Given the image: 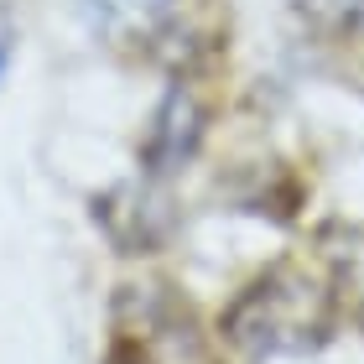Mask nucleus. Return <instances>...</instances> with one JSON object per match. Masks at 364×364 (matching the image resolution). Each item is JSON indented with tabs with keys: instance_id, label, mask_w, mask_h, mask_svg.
Returning a JSON list of instances; mask_svg holds the SVG:
<instances>
[{
	"instance_id": "obj_3",
	"label": "nucleus",
	"mask_w": 364,
	"mask_h": 364,
	"mask_svg": "<svg viewBox=\"0 0 364 364\" xmlns=\"http://www.w3.org/2000/svg\"><path fill=\"white\" fill-rule=\"evenodd\" d=\"M203 130H208V109L198 99L193 84H177L161 94V105L146 125V141H141V167L146 177H172L182 161H193V151L203 146Z\"/></svg>"
},
{
	"instance_id": "obj_2",
	"label": "nucleus",
	"mask_w": 364,
	"mask_h": 364,
	"mask_svg": "<svg viewBox=\"0 0 364 364\" xmlns=\"http://www.w3.org/2000/svg\"><path fill=\"white\" fill-rule=\"evenodd\" d=\"M161 177H141V182H120L94 203V219L105 224V235L120 245L125 255H151L161 240L172 235V203L156 188Z\"/></svg>"
},
{
	"instance_id": "obj_7",
	"label": "nucleus",
	"mask_w": 364,
	"mask_h": 364,
	"mask_svg": "<svg viewBox=\"0 0 364 364\" xmlns=\"http://www.w3.org/2000/svg\"><path fill=\"white\" fill-rule=\"evenodd\" d=\"M6 63H11V37H0V78H6Z\"/></svg>"
},
{
	"instance_id": "obj_6",
	"label": "nucleus",
	"mask_w": 364,
	"mask_h": 364,
	"mask_svg": "<svg viewBox=\"0 0 364 364\" xmlns=\"http://www.w3.org/2000/svg\"><path fill=\"white\" fill-rule=\"evenodd\" d=\"M333 276H338V291L349 296L364 318V229H349L343 245L333 250Z\"/></svg>"
},
{
	"instance_id": "obj_1",
	"label": "nucleus",
	"mask_w": 364,
	"mask_h": 364,
	"mask_svg": "<svg viewBox=\"0 0 364 364\" xmlns=\"http://www.w3.org/2000/svg\"><path fill=\"white\" fill-rule=\"evenodd\" d=\"M333 328V291L296 266H276L255 276L224 312L229 343L250 354H302L318 349Z\"/></svg>"
},
{
	"instance_id": "obj_4",
	"label": "nucleus",
	"mask_w": 364,
	"mask_h": 364,
	"mask_svg": "<svg viewBox=\"0 0 364 364\" xmlns=\"http://www.w3.org/2000/svg\"><path fill=\"white\" fill-rule=\"evenodd\" d=\"M94 31H105L109 42H141L156 47L167 42L182 21V0H84Z\"/></svg>"
},
{
	"instance_id": "obj_5",
	"label": "nucleus",
	"mask_w": 364,
	"mask_h": 364,
	"mask_svg": "<svg viewBox=\"0 0 364 364\" xmlns=\"http://www.w3.org/2000/svg\"><path fill=\"white\" fill-rule=\"evenodd\" d=\"M296 16L323 37H364V0H296Z\"/></svg>"
}]
</instances>
